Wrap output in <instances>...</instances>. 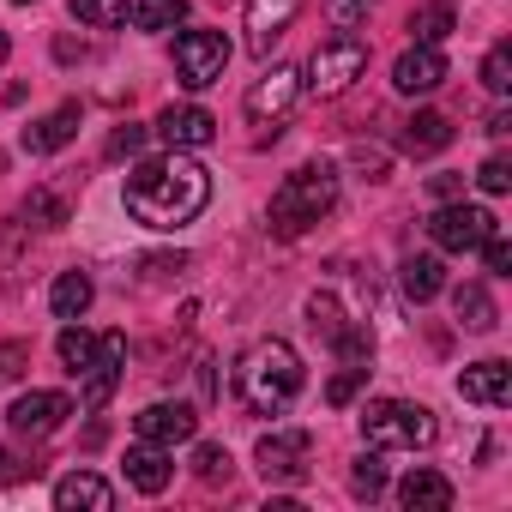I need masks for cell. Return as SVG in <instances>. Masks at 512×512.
Here are the masks:
<instances>
[{
	"mask_svg": "<svg viewBox=\"0 0 512 512\" xmlns=\"http://www.w3.org/2000/svg\"><path fill=\"white\" fill-rule=\"evenodd\" d=\"M121 205H127V217H133V223H145V229H163V235H169V229L193 223V217L211 205V169H205V163H193L187 151L151 157V163H139V169L127 175Z\"/></svg>",
	"mask_w": 512,
	"mask_h": 512,
	"instance_id": "6da1fadb",
	"label": "cell"
},
{
	"mask_svg": "<svg viewBox=\"0 0 512 512\" xmlns=\"http://www.w3.org/2000/svg\"><path fill=\"white\" fill-rule=\"evenodd\" d=\"M302 392V356L284 338H260L235 356V398L247 416H284Z\"/></svg>",
	"mask_w": 512,
	"mask_h": 512,
	"instance_id": "7a4b0ae2",
	"label": "cell"
},
{
	"mask_svg": "<svg viewBox=\"0 0 512 512\" xmlns=\"http://www.w3.org/2000/svg\"><path fill=\"white\" fill-rule=\"evenodd\" d=\"M332 205H338V169H332V163H302V169H290L284 187L272 193L266 223H272V235L296 241V235H308Z\"/></svg>",
	"mask_w": 512,
	"mask_h": 512,
	"instance_id": "3957f363",
	"label": "cell"
},
{
	"mask_svg": "<svg viewBox=\"0 0 512 512\" xmlns=\"http://www.w3.org/2000/svg\"><path fill=\"white\" fill-rule=\"evenodd\" d=\"M434 434H440V422H434L428 404L374 398V404L362 410V440H368L374 452H422V446H434Z\"/></svg>",
	"mask_w": 512,
	"mask_h": 512,
	"instance_id": "277c9868",
	"label": "cell"
},
{
	"mask_svg": "<svg viewBox=\"0 0 512 512\" xmlns=\"http://www.w3.org/2000/svg\"><path fill=\"white\" fill-rule=\"evenodd\" d=\"M362 73H368V43H362L356 31H338V37H326V43L308 55L302 91H314V97H344Z\"/></svg>",
	"mask_w": 512,
	"mask_h": 512,
	"instance_id": "5b68a950",
	"label": "cell"
},
{
	"mask_svg": "<svg viewBox=\"0 0 512 512\" xmlns=\"http://www.w3.org/2000/svg\"><path fill=\"white\" fill-rule=\"evenodd\" d=\"M253 464L272 488H302L314 476V440L308 428H272L260 446H253Z\"/></svg>",
	"mask_w": 512,
	"mask_h": 512,
	"instance_id": "8992f818",
	"label": "cell"
},
{
	"mask_svg": "<svg viewBox=\"0 0 512 512\" xmlns=\"http://www.w3.org/2000/svg\"><path fill=\"white\" fill-rule=\"evenodd\" d=\"M296 103H302V67H284V61H278L260 85L247 91V121L260 127V145H266V139H278V127L290 121V109H296Z\"/></svg>",
	"mask_w": 512,
	"mask_h": 512,
	"instance_id": "52a82bcc",
	"label": "cell"
},
{
	"mask_svg": "<svg viewBox=\"0 0 512 512\" xmlns=\"http://www.w3.org/2000/svg\"><path fill=\"white\" fill-rule=\"evenodd\" d=\"M223 67H229V37H223V31H181V37H175V79H181L187 91L217 85Z\"/></svg>",
	"mask_w": 512,
	"mask_h": 512,
	"instance_id": "ba28073f",
	"label": "cell"
},
{
	"mask_svg": "<svg viewBox=\"0 0 512 512\" xmlns=\"http://www.w3.org/2000/svg\"><path fill=\"white\" fill-rule=\"evenodd\" d=\"M494 229H500V223H494V211L464 205V199H446V205L428 217V235H434V247H440V253H476Z\"/></svg>",
	"mask_w": 512,
	"mask_h": 512,
	"instance_id": "9c48e42d",
	"label": "cell"
},
{
	"mask_svg": "<svg viewBox=\"0 0 512 512\" xmlns=\"http://www.w3.org/2000/svg\"><path fill=\"white\" fill-rule=\"evenodd\" d=\"M67 416H73V398H67V392H25V398L7 410V422H13L19 440H49Z\"/></svg>",
	"mask_w": 512,
	"mask_h": 512,
	"instance_id": "30bf717a",
	"label": "cell"
},
{
	"mask_svg": "<svg viewBox=\"0 0 512 512\" xmlns=\"http://www.w3.org/2000/svg\"><path fill=\"white\" fill-rule=\"evenodd\" d=\"M133 434H139V440H151V446H169V452H175L181 440H193V434H199V410H193V404H181V398H175V404H145V410L133 416Z\"/></svg>",
	"mask_w": 512,
	"mask_h": 512,
	"instance_id": "8fae6325",
	"label": "cell"
},
{
	"mask_svg": "<svg viewBox=\"0 0 512 512\" xmlns=\"http://www.w3.org/2000/svg\"><path fill=\"white\" fill-rule=\"evenodd\" d=\"M392 85H398L404 97L440 91V85H446V55H440V43H410V49L392 61Z\"/></svg>",
	"mask_w": 512,
	"mask_h": 512,
	"instance_id": "7c38bea8",
	"label": "cell"
},
{
	"mask_svg": "<svg viewBox=\"0 0 512 512\" xmlns=\"http://www.w3.org/2000/svg\"><path fill=\"white\" fill-rule=\"evenodd\" d=\"M157 139H163L169 151H199V145L217 139V121H211V109H199V103H169V109L157 115Z\"/></svg>",
	"mask_w": 512,
	"mask_h": 512,
	"instance_id": "4fadbf2b",
	"label": "cell"
},
{
	"mask_svg": "<svg viewBox=\"0 0 512 512\" xmlns=\"http://www.w3.org/2000/svg\"><path fill=\"white\" fill-rule=\"evenodd\" d=\"M296 13H302V0H247V49L266 61L272 43L296 25Z\"/></svg>",
	"mask_w": 512,
	"mask_h": 512,
	"instance_id": "5bb4252c",
	"label": "cell"
},
{
	"mask_svg": "<svg viewBox=\"0 0 512 512\" xmlns=\"http://www.w3.org/2000/svg\"><path fill=\"white\" fill-rule=\"evenodd\" d=\"M458 398H464V404H482V410H506V404H512V368H506L500 356L464 368V374H458Z\"/></svg>",
	"mask_w": 512,
	"mask_h": 512,
	"instance_id": "9a60e30c",
	"label": "cell"
},
{
	"mask_svg": "<svg viewBox=\"0 0 512 512\" xmlns=\"http://www.w3.org/2000/svg\"><path fill=\"white\" fill-rule=\"evenodd\" d=\"M121 368H127V332H103L97 338V362L85 374V404H109V392L121 386Z\"/></svg>",
	"mask_w": 512,
	"mask_h": 512,
	"instance_id": "2e32d148",
	"label": "cell"
},
{
	"mask_svg": "<svg viewBox=\"0 0 512 512\" xmlns=\"http://www.w3.org/2000/svg\"><path fill=\"white\" fill-rule=\"evenodd\" d=\"M79 121H85V109H79V103L49 109L43 121H31V127H25V151H31V157H49V151L73 145V139H79Z\"/></svg>",
	"mask_w": 512,
	"mask_h": 512,
	"instance_id": "e0dca14e",
	"label": "cell"
},
{
	"mask_svg": "<svg viewBox=\"0 0 512 512\" xmlns=\"http://www.w3.org/2000/svg\"><path fill=\"white\" fill-rule=\"evenodd\" d=\"M55 506L61 512H109L115 506V488L97 476V470H73L55 482Z\"/></svg>",
	"mask_w": 512,
	"mask_h": 512,
	"instance_id": "ac0fdd59",
	"label": "cell"
},
{
	"mask_svg": "<svg viewBox=\"0 0 512 512\" xmlns=\"http://www.w3.org/2000/svg\"><path fill=\"white\" fill-rule=\"evenodd\" d=\"M127 482H133L139 494H163V488L175 482V458H169V446L139 440V446L127 452Z\"/></svg>",
	"mask_w": 512,
	"mask_h": 512,
	"instance_id": "d6986e66",
	"label": "cell"
},
{
	"mask_svg": "<svg viewBox=\"0 0 512 512\" xmlns=\"http://www.w3.org/2000/svg\"><path fill=\"white\" fill-rule=\"evenodd\" d=\"M398 500H404L410 512H446V506H452V482H446L440 470H410V476L398 482Z\"/></svg>",
	"mask_w": 512,
	"mask_h": 512,
	"instance_id": "ffe728a7",
	"label": "cell"
},
{
	"mask_svg": "<svg viewBox=\"0 0 512 512\" xmlns=\"http://www.w3.org/2000/svg\"><path fill=\"white\" fill-rule=\"evenodd\" d=\"M398 284H404V296L422 308V302H434V296L446 290V266L434 260V253H410V260L398 266Z\"/></svg>",
	"mask_w": 512,
	"mask_h": 512,
	"instance_id": "44dd1931",
	"label": "cell"
},
{
	"mask_svg": "<svg viewBox=\"0 0 512 512\" xmlns=\"http://www.w3.org/2000/svg\"><path fill=\"white\" fill-rule=\"evenodd\" d=\"M446 145H452V121H446L440 109L410 115V127H404V151H410V157H434V151H446Z\"/></svg>",
	"mask_w": 512,
	"mask_h": 512,
	"instance_id": "7402d4cb",
	"label": "cell"
},
{
	"mask_svg": "<svg viewBox=\"0 0 512 512\" xmlns=\"http://www.w3.org/2000/svg\"><path fill=\"white\" fill-rule=\"evenodd\" d=\"M97 302V284H91V272H61L55 278V290H49V308L61 314V320H85V308Z\"/></svg>",
	"mask_w": 512,
	"mask_h": 512,
	"instance_id": "603a6c76",
	"label": "cell"
},
{
	"mask_svg": "<svg viewBox=\"0 0 512 512\" xmlns=\"http://www.w3.org/2000/svg\"><path fill=\"white\" fill-rule=\"evenodd\" d=\"M458 31V7L452 0H422L410 13V43H446Z\"/></svg>",
	"mask_w": 512,
	"mask_h": 512,
	"instance_id": "cb8c5ba5",
	"label": "cell"
},
{
	"mask_svg": "<svg viewBox=\"0 0 512 512\" xmlns=\"http://www.w3.org/2000/svg\"><path fill=\"white\" fill-rule=\"evenodd\" d=\"M452 308H458L464 332H494V326H500V308L488 302L482 284H458V290H452Z\"/></svg>",
	"mask_w": 512,
	"mask_h": 512,
	"instance_id": "d4e9b609",
	"label": "cell"
},
{
	"mask_svg": "<svg viewBox=\"0 0 512 512\" xmlns=\"http://www.w3.org/2000/svg\"><path fill=\"white\" fill-rule=\"evenodd\" d=\"M55 350H61V368H67V374H79V380H85V374H91V362H97V338H91L79 320H67V326H61Z\"/></svg>",
	"mask_w": 512,
	"mask_h": 512,
	"instance_id": "484cf974",
	"label": "cell"
},
{
	"mask_svg": "<svg viewBox=\"0 0 512 512\" xmlns=\"http://www.w3.org/2000/svg\"><path fill=\"white\" fill-rule=\"evenodd\" d=\"M133 25L139 31H175V25H187V0H133Z\"/></svg>",
	"mask_w": 512,
	"mask_h": 512,
	"instance_id": "4316f807",
	"label": "cell"
},
{
	"mask_svg": "<svg viewBox=\"0 0 512 512\" xmlns=\"http://www.w3.org/2000/svg\"><path fill=\"white\" fill-rule=\"evenodd\" d=\"M127 0H73V19L79 25H91V31H115V25H127Z\"/></svg>",
	"mask_w": 512,
	"mask_h": 512,
	"instance_id": "83f0119b",
	"label": "cell"
},
{
	"mask_svg": "<svg viewBox=\"0 0 512 512\" xmlns=\"http://www.w3.org/2000/svg\"><path fill=\"white\" fill-rule=\"evenodd\" d=\"M344 320H350V314L338 308V296H332V290H320V296H308V326H314V332H320L326 344H332V338L344 332Z\"/></svg>",
	"mask_w": 512,
	"mask_h": 512,
	"instance_id": "f1b7e54d",
	"label": "cell"
},
{
	"mask_svg": "<svg viewBox=\"0 0 512 512\" xmlns=\"http://www.w3.org/2000/svg\"><path fill=\"white\" fill-rule=\"evenodd\" d=\"M350 488L362 494V500H374V494H386V458L368 446L362 458H356V470H350Z\"/></svg>",
	"mask_w": 512,
	"mask_h": 512,
	"instance_id": "f546056e",
	"label": "cell"
},
{
	"mask_svg": "<svg viewBox=\"0 0 512 512\" xmlns=\"http://www.w3.org/2000/svg\"><path fill=\"white\" fill-rule=\"evenodd\" d=\"M482 85H488L494 97L512 91V43H494V49L482 55Z\"/></svg>",
	"mask_w": 512,
	"mask_h": 512,
	"instance_id": "4dcf8cb0",
	"label": "cell"
},
{
	"mask_svg": "<svg viewBox=\"0 0 512 512\" xmlns=\"http://www.w3.org/2000/svg\"><path fill=\"white\" fill-rule=\"evenodd\" d=\"M25 217L43 223V229H61V223H67V199H61L55 187H37V193L25 199Z\"/></svg>",
	"mask_w": 512,
	"mask_h": 512,
	"instance_id": "1f68e13d",
	"label": "cell"
},
{
	"mask_svg": "<svg viewBox=\"0 0 512 512\" xmlns=\"http://www.w3.org/2000/svg\"><path fill=\"white\" fill-rule=\"evenodd\" d=\"M193 470H199V482H211V488H217V482H229V452H223L217 440H205V446L193 452Z\"/></svg>",
	"mask_w": 512,
	"mask_h": 512,
	"instance_id": "d6a6232c",
	"label": "cell"
},
{
	"mask_svg": "<svg viewBox=\"0 0 512 512\" xmlns=\"http://www.w3.org/2000/svg\"><path fill=\"white\" fill-rule=\"evenodd\" d=\"M380 7V0H326V13H332V25L338 31H350V25H368V13Z\"/></svg>",
	"mask_w": 512,
	"mask_h": 512,
	"instance_id": "836d02e7",
	"label": "cell"
},
{
	"mask_svg": "<svg viewBox=\"0 0 512 512\" xmlns=\"http://www.w3.org/2000/svg\"><path fill=\"white\" fill-rule=\"evenodd\" d=\"M476 187H482V193H506V187H512V157H488V163L476 169Z\"/></svg>",
	"mask_w": 512,
	"mask_h": 512,
	"instance_id": "e575fe53",
	"label": "cell"
},
{
	"mask_svg": "<svg viewBox=\"0 0 512 512\" xmlns=\"http://www.w3.org/2000/svg\"><path fill=\"white\" fill-rule=\"evenodd\" d=\"M476 253H482V266H488L494 278H512V247L500 241V229H494V235H488V241H482Z\"/></svg>",
	"mask_w": 512,
	"mask_h": 512,
	"instance_id": "d590c367",
	"label": "cell"
},
{
	"mask_svg": "<svg viewBox=\"0 0 512 512\" xmlns=\"http://www.w3.org/2000/svg\"><path fill=\"white\" fill-rule=\"evenodd\" d=\"M145 139H151V133L127 121V127H115V133H109V157H139V151H145Z\"/></svg>",
	"mask_w": 512,
	"mask_h": 512,
	"instance_id": "8d00e7d4",
	"label": "cell"
},
{
	"mask_svg": "<svg viewBox=\"0 0 512 512\" xmlns=\"http://www.w3.org/2000/svg\"><path fill=\"white\" fill-rule=\"evenodd\" d=\"M362 380H368V368H344V374H332V386H326V404H350V398L362 392Z\"/></svg>",
	"mask_w": 512,
	"mask_h": 512,
	"instance_id": "74e56055",
	"label": "cell"
},
{
	"mask_svg": "<svg viewBox=\"0 0 512 512\" xmlns=\"http://www.w3.org/2000/svg\"><path fill=\"white\" fill-rule=\"evenodd\" d=\"M25 362H31V344H25V338L0 344V380H19V374H25Z\"/></svg>",
	"mask_w": 512,
	"mask_h": 512,
	"instance_id": "f35d334b",
	"label": "cell"
},
{
	"mask_svg": "<svg viewBox=\"0 0 512 512\" xmlns=\"http://www.w3.org/2000/svg\"><path fill=\"white\" fill-rule=\"evenodd\" d=\"M37 464H25L19 452H0V488H13V482H31Z\"/></svg>",
	"mask_w": 512,
	"mask_h": 512,
	"instance_id": "ab89813d",
	"label": "cell"
},
{
	"mask_svg": "<svg viewBox=\"0 0 512 512\" xmlns=\"http://www.w3.org/2000/svg\"><path fill=\"white\" fill-rule=\"evenodd\" d=\"M428 187H434V199H458L464 193V175H434Z\"/></svg>",
	"mask_w": 512,
	"mask_h": 512,
	"instance_id": "60d3db41",
	"label": "cell"
},
{
	"mask_svg": "<svg viewBox=\"0 0 512 512\" xmlns=\"http://www.w3.org/2000/svg\"><path fill=\"white\" fill-rule=\"evenodd\" d=\"M488 133H494V139H506V133H512V115H506V109H494V115H488Z\"/></svg>",
	"mask_w": 512,
	"mask_h": 512,
	"instance_id": "b9f144b4",
	"label": "cell"
},
{
	"mask_svg": "<svg viewBox=\"0 0 512 512\" xmlns=\"http://www.w3.org/2000/svg\"><path fill=\"white\" fill-rule=\"evenodd\" d=\"M7 55H13V43H7V31H0V61H7Z\"/></svg>",
	"mask_w": 512,
	"mask_h": 512,
	"instance_id": "7bdbcfd3",
	"label": "cell"
},
{
	"mask_svg": "<svg viewBox=\"0 0 512 512\" xmlns=\"http://www.w3.org/2000/svg\"><path fill=\"white\" fill-rule=\"evenodd\" d=\"M13 7H31V0H13Z\"/></svg>",
	"mask_w": 512,
	"mask_h": 512,
	"instance_id": "ee69618b",
	"label": "cell"
}]
</instances>
